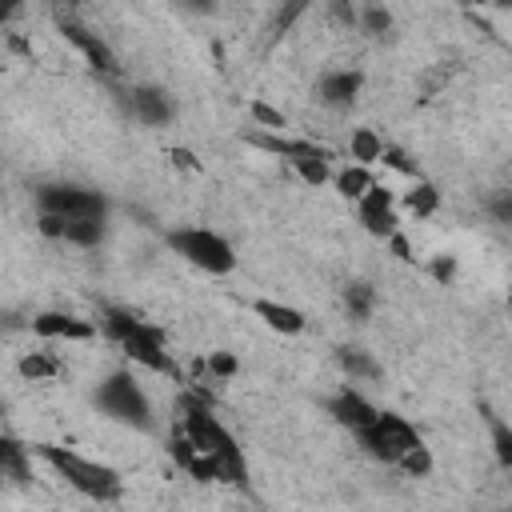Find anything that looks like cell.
I'll list each match as a JSON object with an SVG mask.
<instances>
[{"label": "cell", "mask_w": 512, "mask_h": 512, "mask_svg": "<svg viewBox=\"0 0 512 512\" xmlns=\"http://www.w3.org/2000/svg\"><path fill=\"white\" fill-rule=\"evenodd\" d=\"M488 212L500 220V224H512V192H496L488 200Z\"/></svg>", "instance_id": "obj_33"}, {"label": "cell", "mask_w": 512, "mask_h": 512, "mask_svg": "<svg viewBox=\"0 0 512 512\" xmlns=\"http://www.w3.org/2000/svg\"><path fill=\"white\" fill-rule=\"evenodd\" d=\"M128 112H132L144 128H164V124L176 116L172 96H168L164 88H156V84H132V88H128Z\"/></svg>", "instance_id": "obj_12"}, {"label": "cell", "mask_w": 512, "mask_h": 512, "mask_svg": "<svg viewBox=\"0 0 512 512\" xmlns=\"http://www.w3.org/2000/svg\"><path fill=\"white\" fill-rule=\"evenodd\" d=\"M32 456H40L72 492L96 500V504H112L124 496V480L116 468L92 460V456H80L76 448H64V444H28Z\"/></svg>", "instance_id": "obj_2"}, {"label": "cell", "mask_w": 512, "mask_h": 512, "mask_svg": "<svg viewBox=\"0 0 512 512\" xmlns=\"http://www.w3.org/2000/svg\"><path fill=\"white\" fill-rule=\"evenodd\" d=\"M332 184H336V192L348 200V204H360L380 180L372 176V168H364V164H344V168H336V176H332Z\"/></svg>", "instance_id": "obj_16"}, {"label": "cell", "mask_w": 512, "mask_h": 512, "mask_svg": "<svg viewBox=\"0 0 512 512\" xmlns=\"http://www.w3.org/2000/svg\"><path fill=\"white\" fill-rule=\"evenodd\" d=\"M344 308H348V316H352V320H368V316H372V308H376V288H372V284H364V280L348 284V288H344Z\"/></svg>", "instance_id": "obj_24"}, {"label": "cell", "mask_w": 512, "mask_h": 512, "mask_svg": "<svg viewBox=\"0 0 512 512\" xmlns=\"http://www.w3.org/2000/svg\"><path fill=\"white\" fill-rule=\"evenodd\" d=\"M400 208L408 212V216H416V220H428V216H436V208H440V192H436V184L432 180H412L408 188H404V196H400Z\"/></svg>", "instance_id": "obj_18"}, {"label": "cell", "mask_w": 512, "mask_h": 512, "mask_svg": "<svg viewBox=\"0 0 512 512\" xmlns=\"http://www.w3.org/2000/svg\"><path fill=\"white\" fill-rule=\"evenodd\" d=\"M44 512H64V508H44Z\"/></svg>", "instance_id": "obj_35"}, {"label": "cell", "mask_w": 512, "mask_h": 512, "mask_svg": "<svg viewBox=\"0 0 512 512\" xmlns=\"http://www.w3.org/2000/svg\"><path fill=\"white\" fill-rule=\"evenodd\" d=\"M184 264L208 272V276H232L236 272V248L228 236L204 228V224H180V228H164L160 236Z\"/></svg>", "instance_id": "obj_3"}, {"label": "cell", "mask_w": 512, "mask_h": 512, "mask_svg": "<svg viewBox=\"0 0 512 512\" xmlns=\"http://www.w3.org/2000/svg\"><path fill=\"white\" fill-rule=\"evenodd\" d=\"M92 404H96V412H104L116 424H128L136 432H152V400H148V392L140 388V380L128 368L108 372L96 384Z\"/></svg>", "instance_id": "obj_4"}, {"label": "cell", "mask_w": 512, "mask_h": 512, "mask_svg": "<svg viewBox=\"0 0 512 512\" xmlns=\"http://www.w3.org/2000/svg\"><path fill=\"white\" fill-rule=\"evenodd\" d=\"M396 468H400L404 476H412V480H424V476L432 472V448H428V444H416Z\"/></svg>", "instance_id": "obj_28"}, {"label": "cell", "mask_w": 512, "mask_h": 512, "mask_svg": "<svg viewBox=\"0 0 512 512\" xmlns=\"http://www.w3.org/2000/svg\"><path fill=\"white\" fill-rule=\"evenodd\" d=\"M60 36L88 60L92 72H100V76H120V60H116V52L104 44L100 32H92V28L80 24L76 16H60Z\"/></svg>", "instance_id": "obj_8"}, {"label": "cell", "mask_w": 512, "mask_h": 512, "mask_svg": "<svg viewBox=\"0 0 512 512\" xmlns=\"http://www.w3.org/2000/svg\"><path fill=\"white\" fill-rule=\"evenodd\" d=\"M168 156H172V164H176L180 172H200V160H196V152H188V148H172Z\"/></svg>", "instance_id": "obj_34"}, {"label": "cell", "mask_w": 512, "mask_h": 512, "mask_svg": "<svg viewBox=\"0 0 512 512\" xmlns=\"http://www.w3.org/2000/svg\"><path fill=\"white\" fill-rule=\"evenodd\" d=\"M120 348H124V356H128L132 364H140V368H148V372H156V376L180 380V364L172 360L168 340H164V332H160L152 320H140V324L124 336Z\"/></svg>", "instance_id": "obj_7"}, {"label": "cell", "mask_w": 512, "mask_h": 512, "mask_svg": "<svg viewBox=\"0 0 512 512\" xmlns=\"http://www.w3.org/2000/svg\"><path fill=\"white\" fill-rule=\"evenodd\" d=\"M324 408H328V416H332L340 428H348L352 436H360L364 428H372V420L380 416V408H376L360 388H352V384H344L340 392H332V396L324 400Z\"/></svg>", "instance_id": "obj_11"}, {"label": "cell", "mask_w": 512, "mask_h": 512, "mask_svg": "<svg viewBox=\"0 0 512 512\" xmlns=\"http://www.w3.org/2000/svg\"><path fill=\"white\" fill-rule=\"evenodd\" d=\"M28 328L40 336V340H64V344H88V340H96V320H84V316H76V312H56V308H48V312H36L32 320H28Z\"/></svg>", "instance_id": "obj_10"}, {"label": "cell", "mask_w": 512, "mask_h": 512, "mask_svg": "<svg viewBox=\"0 0 512 512\" xmlns=\"http://www.w3.org/2000/svg\"><path fill=\"white\" fill-rule=\"evenodd\" d=\"M360 88H364V76L356 68H328L316 80V100L328 104V108H352V100L360 96Z\"/></svg>", "instance_id": "obj_14"}, {"label": "cell", "mask_w": 512, "mask_h": 512, "mask_svg": "<svg viewBox=\"0 0 512 512\" xmlns=\"http://www.w3.org/2000/svg\"><path fill=\"white\" fill-rule=\"evenodd\" d=\"M96 324H100V332H104L108 340L124 344V336H128V332H132V328L140 324V316H136V312H128V308L104 304V308H100V320H96Z\"/></svg>", "instance_id": "obj_21"}, {"label": "cell", "mask_w": 512, "mask_h": 512, "mask_svg": "<svg viewBox=\"0 0 512 512\" xmlns=\"http://www.w3.org/2000/svg\"><path fill=\"white\" fill-rule=\"evenodd\" d=\"M108 232V220H68V232H64V244L72 248H96Z\"/></svg>", "instance_id": "obj_23"}, {"label": "cell", "mask_w": 512, "mask_h": 512, "mask_svg": "<svg viewBox=\"0 0 512 512\" xmlns=\"http://www.w3.org/2000/svg\"><path fill=\"white\" fill-rule=\"evenodd\" d=\"M252 312H256L260 324H268V328L280 332V336H300V332L308 328L304 312L292 308V304H284V300H268V296H260V300H252Z\"/></svg>", "instance_id": "obj_15"}, {"label": "cell", "mask_w": 512, "mask_h": 512, "mask_svg": "<svg viewBox=\"0 0 512 512\" xmlns=\"http://www.w3.org/2000/svg\"><path fill=\"white\" fill-rule=\"evenodd\" d=\"M424 268H428V276H432L436 284H444V288H448V284L456 280V256H448V252H440V256H432V260H428Z\"/></svg>", "instance_id": "obj_31"}, {"label": "cell", "mask_w": 512, "mask_h": 512, "mask_svg": "<svg viewBox=\"0 0 512 512\" xmlns=\"http://www.w3.org/2000/svg\"><path fill=\"white\" fill-rule=\"evenodd\" d=\"M384 244H388V252H392L396 260H404V264H412V260H416V248H412V240H408V232H404V228H400V232H392Z\"/></svg>", "instance_id": "obj_32"}, {"label": "cell", "mask_w": 512, "mask_h": 512, "mask_svg": "<svg viewBox=\"0 0 512 512\" xmlns=\"http://www.w3.org/2000/svg\"><path fill=\"white\" fill-rule=\"evenodd\" d=\"M480 416H484V424H488V444H492L496 464H500L504 472H512V424L500 420L488 404H480Z\"/></svg>", "instance_id": "obj_20"}, {"label": "cell", "mask_w": 512, "mask_h": 512, "mask_svg": "<svg viewBox=\"0 0 512 512\" xmlns=\"http://www.w3.org/2000/svg\"><path fill=\"white\" fill-rule=\"evenodd\" d=\"M176 428L220 468V484H236L244 488L248 484V460H244V448L240 440L224 428V420L208 408L204 396L196 392H184L180 396V408H176Z\"/></svg>", "instance_id": "obj_1"}, {"label": "cell", "mask_w": 512, "mask_h": 512, "mask_svg": "<svg viewBox=\"0 0 512 512\" xmlns=\"http://www.w3.org/2000/svg\"><path fill=\"white\" fill-rule=\"evenodd\" d=\"M36 212L64 216V220H108V200H104V192L56 180V184L36 188Z\"/></svg>", "instance_id": "obj_6"}, {"label": "cell", "mask_w": 512, "mask_h": 512, "mask_svg": "<svg viewBox=\"0 0 512 512\" xmlns=\"http://www.w3.org/2000/svg\"><path fill=\"white\" fill-rule=\"evenodd\" d=\"M0 472L12 484H28L32 480V448H24L16 436H4L0 440Z\"/></svg>", "instance_id": "obj_17"}, {"label": "cell", "mask_w": 512, "mask_h": 512, "mask_svg": "<svg viewBox=\"0 0 512 512\" xmlns=\"http://www.w3.org/2000/svg\"><path fill=\"white\" fill-rule=\"evenodd\" d=\"M384 168H392V172H400V176H408V180H420V168H416V160L404 152V148H396V144H388L384 148V160H380Z\"/></svg>", "instance_id": "obj_30"}, {"label": "cell", "mask_w": 512, "mask_h": 512, "mask_svg": "<svg viewBox=\"0 0 512 512\" xmlns=\"http://www.w3.org/2000/svg\"><path fill=\"white\" fill-rule=\"evenodd\" d=\"M508 308H512V292H508Z\"/></svg>", "instance_id": "obj_36"}, {"label": "cell", "mask_w": 512, "mask_h": 512, "mask_svg": "<svg viewBox=\"0 0 512 512\" xmlns=\"http://www.w3.org/2000/svg\"><path fill=\"white\" fill-rule=\"evenodd\" d=\"M168 456L176 460V468H180L184 476H192V480H200V484H220V468H216L180 428H172V436H168Z\"/></svg>", "instance_id": "obj_13"}, {"label": "cell", "mask_w": 512, "mask_h": 512, "mask_svg": "<svg viewBox=\"0 0 512 512\" xmlns=\"http://www.w3.org/2000/svg\"><path fill=\"white\" fill-rule=\"evenodd\" d=\"M400 200H396V192L388 188V184H376L360 204H356V216H360V224H364V232L368 236H376V240H388L392 232H400Z\"/></svg>", "instance_id": "obj_9"}, {"label": "cell", "mask_w": 512, "mask_h": 512, "mask_svg": "<svg viewBox=\"0 0 512 512\" xmlns=\"http://www.w3.org/2000/svg\"><path fill=\"white\" fill-rule=\"evenodd\" d=\"M360 28L372 32V36H384V32L392 28V12L380 8V4H364V8H360Z\"/></svg>", "instance_id": "obj_29"}, {"label": "cell", "mask_w": 512, "mask_h": 512, "mask_svg": "<svg viewBox=\"0 0 512 512\" xmlns=\"http://www.w3.org/2000/svg\"><path fill=\"white\" fill-rule=\"evenodd\" d=\"M356 440H360V448H364L372 460L392 464V468H396L416 444H424L420 432H416V424H412L408 416L392 412V408H380V416L372 420V428H364Z\"/></svg>", "instance_id": "obj_5"}, {"label": "cell", "mask_w": 512, "mask_h": 512, "mask_svg": "<svg viewBox=\"0 0 512 512\" xmlns=\"http://www.w3.org/2000/svg\"><path fill=\"white\" fill-rule=\"evenodd\" d=\"M248 116H252L256 128H264V132H288V116H284L280 108H272L268 100H252V104H248Z\"/></svg>", "instance_id": "obj_26"}, {"label": "cell", "mask_w": 512, "mask_h": 512, "mask_svg": "<svg viewBox=\"0 0 512 512\" xmlns=\"http://www.w3.org/2000/svg\"><path fill=\"white\" fill-rule=\"evenodd\" d=\"M204 372H208L216 384H224V380H232V376L240 372V360L220 348V352H208V356H204Z\"/></svg>", "instance_id": "obj_27"}, {"label": "cell", "mask_w": 512, "mask_h": 512, "mask_svg": "<svg viewBox=\"0 0 512 512\" xmlns=\"http://www.w3.org/2000/svg\"><path fill=\"white\" fill-rule=\"evenodd\" d=\"M16 372L24 376V380H52V376H60V360L52 356V352H24L20 360H16Z\"/></svg>", "instance_id": "obj_22"}, {"label": "cell", "mask_w": 512, "mask_h": 512, "mask_svg": "<svg viewBox=\"0 0 512 512\" xmlns=\"http://www.w3.org/2000/svg\"><path fill=\"white\" fill-rule=\"evenodd\" d=\"M384 148H388V140H384L376 128H352V136H348V156H352V164L372 168V164L384 160Z\"/></svg>", "instance_id": "obj_19"}, {"label": "cell", "mask_w": 512, "mask_h": 512, "mask_svg": "<svg viewBox=\"0 0 512 512\" xmlns=\"http://www.w3.org/2000/svg\"><path fill=\"white\" fill-rule=\"evenodd\" d=\"M340 368L352 376V384H356V380H376V376H380V364H376L364 348H340Z\"/></svg>", "instance_id": "obj_25"}]
</instances>
